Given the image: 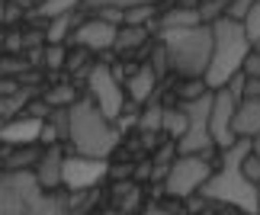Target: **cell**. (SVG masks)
Instances as JSON below:
<instances>
[{
    "label": "cell",
    "mask_w": 260,
    "mask_h": 215,
    "mask_svg": "<svg viewBox=\"0 0 260 215\" xmlns=\"http://www.w3.org/2000/svg\"><path fill=\"white\" fill-rule=\"evenodd\" d=\"M251 151H254V138H238L232 148H225L222 170L215 177H209L199 193L206 199L228 202V206H238L247 215H257V183H251L241 170V164Z\"/></svg>",
    "instance_id": "cell-1"
},
{
    "label": "cell",
    "mask_w": 260,
    "mask_h": 215,
    "mask_svg": "<svg viewBox=\"0 0 260 215\" xmlns=\"http://www.w3.org/2000/svg\"><path fill=\"white\" fill-rule=\"evenodd\" d=\"M251 39H247V29L244 23L238 19H215L212 23V61H209V71L203 81L212 87V90H222L228 87L235 74H241V67L251 55Z\"/></svg>",
    "instance_id": "cell-2"
},
{
    "label": "cell",
    "mask_w": 260,
    "mask_h": 215,
    "mask_svg": "<svg viewBox=\"0 0 260 215\" xmlns=\"http://www.w3.org/2000/svg\"><path fill=\"white\" fill-rule=\"evenodd\" d=\"M68 135L84 158H109V151L119 145V129H113L93 100H77L68 106Z\"/></svg>",
    "instance_id": "cell-3"
},
{
    "label": "cell",
    "mask_w": 260,
    "mask_h": 215,
    "mask_svg": "<svg viewBox=\"0 0 260 215\" xmlns=\"http://www.w3.org/2000/svg\"><path fill=\"white\" fill-rule=\"evenodd\" d=\"M164 52L177 74L206 77L212 61V26H189V29H164Z\"/></svg>",
    "instance_id": "cell-4"
},
{
    "label": "cell",
    "mask_w": 260,
    "mask_h": 215,
    "mask_svg": "<svg viewBox=\"0 0 260 215\" xmlns=\"http://www.w3.org/2000/svg\"><path fill=\"white\" fill-rule=\"evenodd\" d=\"M212 96L215 93H203L199 100H189L183 103V110H186V135L177 141V151L180 154H203L206 158V151L212 148V132H209V116H212Z\"/></svg>",
    "instance_id": "cell-5"
},
{
    "label": "cell",
    "mask_w": 260,
    "mask_h": 215,
    "mask_svg": "<svg viewBox=\"0 0 260 215\" xmlns=\"http://www.w3.org/2000/svg\"><path fill=\"white\" fill-rule=\"evenodd\" d=\"M209 177H212V170H209V161L203 154H180L167 170V193L177 199H186L203 190Z\"/></svg>",
    "instance_id": "cell-6"
},
{
    "label": "cell",
    "mask_w": 260,
    "mask_h": 215,
    "mask_svg": "<svg viewBox=\"0 0 260 215\" xmlns=\"http://www.w3.org/2000/svg\"><path fill=\"white\" fill-rule=\"evenodd\" d=\"M238 96L228 90V87H222V90H215L212 96V116H209V132H212V141L218 145V148H232V145L238 141L235 135V113H238Z\"/></svg>",
    "instance_id": "cell-7"
},
{
    "label": "cell",
    "mask_w": 260,
    "mask_h": 215,
    "mask_svg": "<svg viewBox=\"0 0 260 215\" xmlns=\"http://www.w3.org/2000/svg\"><path fill=\"white\" fill-rule=\"evenodd\" d=\"M90 90H93V100L100 106V113H103L109 122L122 119L125 96H122V87H119V77L109 71L106 64H100V67L90 71Z\"/></svg>",
    "instance_id": "cell-8"
},
{
    "label": "cell",
    "mask_w": 260,
    "mask_h": 215,
    "mask_svg": "<svg viewBox=\"0 0 260 215\" xmlns=\"http://www.w3.org/2000/svg\"><path fill=\"white\" fill-rule=\"evenodd\" d=\"M106 173V161L103 158H84V154H74V158H64V173H61V183L71 193H81L90 190L103 180Z\"/></svg>",
    "instance_id": "cell-9"
},
{
    "label": "cell",
    "mask_w": 260,
    "mask_h": 215,
    "mask_svg": "<svg viewBox=\"0 0 260 215\" xmlns=\"http://www.w3.org/2000/svg\"><path fill=\"white\" fill-rule=\"evenodd\" d=\"M116 35H119V26L106 23V19H87V23H81L71 32V42L77 48H93V52H100V48L116 45Z\"/></svg>",
    "instance_id": "cell-10"
},
{
    "label": "cell",
    "mask_w": 260,
    "mask_h": 215,
    "mask_svg": "<svg viewBox=\"0 0 260 215\" xmlns=\"http://www.w3.org/2000/svg\"><path fill=\"white\" fill-rule=\"evenodd\" d=\"M45 119H36V116H26V119H13L0 129V141L13 145V148H23V145H36L42 138Z\"/></svg>",
    "instance_id": "cell-11"
},
{
    "label": "cell",
    "mask_w": 260,
    "mask_h": 215,
    "mask_svg": "<svg viewBox=\"0 0 260 215\" xmlns=\"http://www.w3.org/2000/svg\"><path fill=\"white\" fill-rule=\"evenodd\" d=\"M61 173H64V154L58 145H48V151H42V161H39V187L45 190H55L58 183H61Z\"/></svg>",
    "instance_id": "cell-12"
},
{
    "label": "cell",
    "mask_w": 260,
    "mask_h": 215,
    "mask_svg": "<svg viewBox=\"0 0 260 215\" xmlns=\"http://www.w3.org/2000/svg\"><path fill=\"white\" fill-rule=\"evenodd\" d=\"M235 135H241V138H257L260 135V100L257 96H244V100L238 103Z\"/></svg>",
    "instance_id": "cell-13"
},
{
    "label": "cell",
    "mask_w": 260,
    "mask_h": 215,
    "mask_svg": "<svg viewBox=\"0 0 260 215\" xmlns=\"http://www.w3.org/2000/svg\"><path fill=\"white\" fill-rule=\"evenodd\" d=\"M154 81H157V71L151 64H145V67H135L132 77H128V96H132L135 103H145L148 96L154 93Z\"/></svg>",
    "instance_id": "cell-14"
},
{
    "label": "cell",
    "mask_w": 260,
    "mask_h": 215,
    "mask_svg": "<svg viewBox=\"0 0 260 215\" xmlns=\"http://www.w3.org/2000/svg\"><path fill=\"white\" fill-rule=\"evenodd\" d=\"M161 26H164V29H189V26H203V16H199V10L177 7V10H171V13H164Z\"/></svg>",
    "instance_id": "cell-15"
},
{
    "label": "cell",
    "mask_w": 260,
    "mask_h": 215,
    "mask_svg": "<svg viewBox=\"0 0 260 215\" xmlns=\"http://www.w3.org/2000/svg\"><path fill=\"white\" fill-rule=\"evenodd\" d=\"M81 4H87V0H42V4L32 10V16L58 19V16H64V13H74V7H81Z\"/></svg>",
    "instance_id": "cell-16"
},
{
    "label": "cell",
    "mask_w": 260,
    "mask_h": 215,
    "mask_svg": "<svg viewBox=\"0 0 260 215\" xmlns=\"http://www.w3.org/2000/svg\"><path fill=\"white\" fill-rule=\"evenodd\" d=\"M186 125H189V119H186L183 106H180V110H164V132L171 135L174 141H180L186 135Z\"/></svg>",
    "instance_id": "cell-17"
},
{
    "label": "cell",
    "mask_w": 260,
    "mask_h": 215,
    "mask_svg": "<svg viewBox=\"0 0 260 215\" xmlns=\"http://www.w3.org/2000/svg\"><path fill=\"white\" fill-rule=\"evenodd\" d=\"M145 39H148V29H145V26H125V29H119L113 48H119V52H128V48H138Z\"/></svg>",
    "instance_id": "cell-18"
},
{
    "label": "cell",
    "mask_w": 260,
    "mask_h": 215,
    "mask_svg": "<svg viewBox=\"0 0 260 215\" xmlns=\"http://www.w3.org/2000/svg\"><path fill=\"white\" fill-rule=\"evenodd\" d=\"M29 106V90L23 87L19 93H10V96H0V116L4 119H13V116L19 113V110H26Z\"/></svg>",
    "instance_id": "cell-19"
},
{
    "label": "cell",
    "mask_w": 260,
    "mask_h": 215,
    "mask_svg": "<svg viewBox=\"0 0 260 215\" xmlns=\"http://www.w3.org/2000/svg\"><path fill=\"white\" fill-rule=\"evenodd\" d=\"M32 161H42V154H39V151L32 148V145H23V148H19L16 154H10V158H7V167L19 173V170H26Z\"/></svg>",
    "instance_id": "cell-20"
},
{
    "label": "cell",
    "mask_w": 260,
    "mask_h": 215,
    "mask_svg": "<svg viewBox=\"0 0 260 215\" xmlns=\"http://www.w3.org/2000/svg\"><path fill=\"white\" fill-rule=\"evenodd\" d=\"M45 103H48V106H74V103H77L74 87H71V84H58V87H52V90L45 93Z\"/></svg>",
    "instance_id": "cell-21"
},
{
    "label": "cell",
    "mask_w": 260,
    "mask_h": 215,
    "mask_svg": "<svg viewBox=\"0 0 260 215\" xmlns=\"http://www.w3.org/2000/svg\"><path fill=\"white\" fill-rule=\"evenodd\" d=\"M68 29H71V13L52 19V23H48V29H45V42H48V45H61V39L68 35Z\"/></svg>",
    "instance_id": "cell-22"
},
{
    "label": "cell",
    "mask_w": 260,
    "mask_h": 215,
    "mask_svg": "<svg viewBox=\"0 0 260 215\" xmlns=\"http://www.w3.org/2000/svg\"><path fill=\"white\" fill-rule=\"evenodd\" d=\"M138 125H142V132L154 135L157 129H164V110H161V106H148L145 116L138 119Z\"/></svg>",
    "instance_id": "cell-23"
},
{
    "label": "cell",
    "mask_w": 260,
    "mask_h": 215,
    "mask_svg": "<svg viewBox=\"0 0 260 215\" xmlns=\"http://www.w3.org/2000/svg\"><path fill=\"white\" fill-rule=\"evenodd\" d=\"M154 16V4H138L125 10V26H145Z\"/></svg>",
    "instance_id": "cell-24"
},
{
    "label": "cell",
    "mask_w": 260,
    "mask_h": 215,
    "mask_svg": "<svg viewBox=\"0 0 260 215\" xmlns=\"http://www.w3.org/2000/svg\"><path fill=\"white\" fill-rule=\"evenodd\" d=\"M244 29H247V39L257 45L260 42V0L254 4V10L247 13V19H244Z\"/></svg>",
    "instance_id": "cell-25"
},
{
    "label": "cell",
    "mask_w": 260,
    "mask_h": 215,
    "mask_svg": "<svg viewBox=\"0 0 260 215\" xmlns=\"http://www.w3.org/2000/svg\"><path fill=\"white\" fill-rule=\"evenodd\" d=\"M45 67H64L68 64V52L61 45H45Z\"/></svg>",
    "instance_id": "cell-26"
},
{
    "label": "cell",
    "mask_w": 260,
    "mask_h": 215,
    "mask_svg": "<svg viewBox=\"0 0 260 215\" xmlns=\"http://www.w3.org/2000/svg\"><path fill=\"white\" fill-rule=\"evenodd\" d=\"M254 4H257V0H232V7H228V19H238V23H244V19H247V13H251V10H254Z\"/></svg>",
    "instance_id": "cell-27"
},
{
    "label": "cell",
    "mask_w": 260,
    "mask_h": 215,
    "mask_svg": "<svg viewBox=\"0 0 260 215\" xmlns=\"http://www.w3.org/2000/svg\"><path fill=\"white\" fill-rule=\"evenodd\" d=\"M241 170H244V177H247V180H251V183H257V187H260V158H257L254 151H251V154L244 158Z\"/></svg>",
    "instance_id": "cell-28"
},
{
    "label": "cell",
    "mask_w": 260,
    "mask_h": 215,
    "mask_svg": "<svg viewBox=\"0 0 260 215\" xmlns=\"http://www.w3.org/2000/svg\"><path fill=\"white\" fill-rule=\"evenodd\" d=\"M206 87H209V84L203 81V77H193V81H189V84L183 87V100H186V103H189V100H199L203 93H209Z\"/></svg>",
    "instance_id": "cell-29"
},
{
    "label": "cell",
    "mask_w": 260,
    "mask_h": 215,
    "mask_svg": "<svg viewBox=\"0 0 260 215\" xmlns=\"http://www.w3.org/2000/svg\"><path fill=\"white\" fill-rule=\"evenodd\" d=\"M138 4H154V0H87V7H122V10H128V7H138Z\"/></svg>",
    "instance_id": "cell-30"
},
{
    "label": "cell",
    "mask_w": 260,
    "mask_h": 215,
    "mask_svg": "<svg viewBox=\"0 0 260 215\" xmlns=\"http://www.w3.org/2000/svg\"><path fill=\"white\" fill-rule=\"evenodd\" d=\"M100 19H106V23L119 26V23H125V10H122V7H100Z\"/></svg>",
    "instance_id": "cell-31"
},
{
    "label": "cell",
    "mask_w": 260,
    "mask_h": 215,
    "mask_svg": "<svg viewBox=\"0 0 260 215\" xmlns=\"http://www.w3.org/2000/svg\"><path fill=\"white\" fill-rule=\"evenodd\" d=\"M241 71H244L247 77H260V52H251V55H247V61H244Z\"/></svg>",
    "instance_id": "cell-32"
},
{
    "label": "cell",
    "mask_w": 260,
    "mask_h": 215,
    "mask_svg": "<svg viewBox=\"0 0 260 215\" xmlns=\"http://www.w3.org/2000/svg\"><path fill=\"white\" fill-rule=\"evenodd\" d=\"M71 58V61H68L64 67H71V71H77V67H81L84 61H87V48H81V52H74V55H68Z\"/></svg>",
    "instance_id": "cell-33"
},
{
    "label": "cell",
    "mask_w": 260,
    "mask_h": 215,
    "mask_svg": "<svg viewBox=\"0 0 260 215\" xmlns=\"http://www.w3.org/2000/svg\"><path fill=\"white\" fill-rule=\"evenodd\" d=\"M244 96H257V100H260V77H247V84H244Z\"/></svg>",
    "instance_id": "cell-34"
},
{
    "label": "cell",
    "mask_w": 260,
    "mask_h": 215,
    "mask_svg": "<svg viewBox=\"0 0 260 215\" xmlns=\"http://www.w3.org/2000/svg\"><path fill=\"white\" fill-rule=\"evenodd\" d=\"M55 138H58V129L45 122V129H42V138H39V141H45V145H55Z\"/></svg>",
    "instance_id": "cell-35"
},
{
    "label": "cell",
    "mask_w": 260,
    "mask_h": 215,
    "mask_svg": "<svg viewBox=\"0 0 260 215\" xmlns=\"http://www.w3.org/2000/svg\"><path fill=\"white\" fill-rule=\"evenodd\" d=\"M145 215H171V212H167L164 206H157V202H151V206L145 209Z\"/></svg>",
    "instance_id": "cell-36"
},
{
    "label": "cell",
    "mask_w": 260,
    "mask_h": 215,
    "mask_svg": "<svg viewBox=\"0 0 260 215\" xmlns=\"http://www.w3.org/2000/svg\"><path fill=\"white\" fill-rule=\"evenodd\" d=\"M254 154H257V158H260V135H257V138H254Z\"/></svg>",
    "instance_id": "cell-37"
},
{
    "label": "cell",
    "mask_w": 260,
    "mask_h": 215,
    "mask_svg": "<svg viewBox=\"0 0 260 215\" xmlns=\"http://www.w3.org/2000/svg\"><path fill=\"white\" fill-rule=\"evenodd\" d=\"M257 215H260V187H257Z\"/></svg>",
    "instance_id": "cell-38"
},
{
    "label": "cell",
    "mask_w": 260,
    "mask_h": 215,
    "mask_svg": "<svg viewBox=\"0 0 260 215\" xmlns=\"http://www.w3.org/2000/svg\"><path fill=\"white\" fill-rule=\"evenodd\" d=\"M100 215H116V212H100Z\"/></svg>",
    "instance_id": "cell-39"
},
{
    "label": "cell",
    "mask_w": 260,
    "mask_h": 215,
    "mask_svg": "<svg viewBox=\"0 0 260 215\" xmlns=\"http://www.w3.org/2000/svg\"><path fill=\"white\" fill-rule=\"evenodd\" d=\"M199 4H209V0H199Z\"/></svg>",
    "instance_id": "cell-40"
},
{
    "label": "cell",
    "mask_w": 260,
    "mask_h": 215,
    "mask_svg": "<svg viewBox=\"0 0 260 215\" xmlns=\"http://www.w3.org/2000/svg\"><path fill=\"white\" fill-rule=\"evenodd\" d=\"M0 45H4V35H0Z\"/></svg>",
    "instance_id": "cell-41"
},
{
    "label": "cell",
    "mask_w": 260,
    "mask_h": 215,
    "mask_svg": "<svg viewBox=\"0 0 260 215\" xmlns=\"http://www.w3.org/2000/svg\"><path fill=\"white\" fill-rule=\"evenodd\" d=\"M257 48H260V42H257Z\"/></svg>",
    "instance_id": "cell-42"
}]
</instances>
